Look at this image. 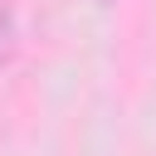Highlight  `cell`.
<instances>
[{"instance_id": "obj_2", "label": "cell", "mask_w": 156, "mask_h": 156, "mask_svg": "<svg viewBox=\"0 0 156 156\" xmlns=\"http://www.w3.org/2000/svg\"><path fill=\"white\" fill-rule=\"evenodd\" d=\"M88 5H98V10H112V5H117V0H88Z\"/></svg>"}, {"instance_id": "obj_1", "label": "cell", "mask_w": 156, "mask_h": 156, "mask_svg": "<svg viewBox=\"0 0 156 156\" xmlns=\"http://www.w3.org/2000/svg\"><path fill=\"white\" fill-rule=\"evenodd\" d=\"M20 54V0H0V68H10Z\"/></svg>"}]
</instances>
